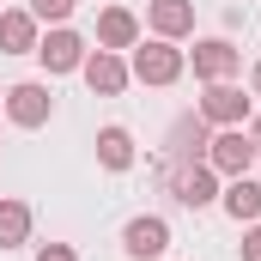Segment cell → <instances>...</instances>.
<instances>
[{
  "label": "cell",
  "instance_id": "1",
  "mask_svg": "<svg viewBox=\"0 0 261 261\" xmlns=\"http://www.w3.org/2000/svg\"><path fill=\"white\" fill-rule=\"evenodd\" d=\"M182 67H189V55H182L176 43L152 37V43H134V61H128V73L140 79V85H176V79H182Z\"/></svg>",
  "mask_w": 261,
  "mask_h": 261
},
{
  "label": "cell",
  "instance_id": "2",
  "mask_svg": "<svg viewBox=\"0 0 261 261\" xmlns=\"http://www.w3.org/2000/svg\"><path fill=\"white\" fill-rule=\"evenodd\" d=\"M206 164L219 170V176H249V164H255V140L243 128H219L206 140Z\"/></svg>",
  "mask_w": 261,
  "mask_h": 261
},
{
  "label": "cell",
  "instance_id": "3",
  "mask_svg": "<svg viewBox=\"0 0 261 261\" xmlns=\"http://www.w3.org/2000/svg\"><path fill=\"white\" fill-rule=\"evenodd\" d=\"M122 249H128V261H164V249H170V219H158V213L128 219Z\"/></svg>",
  "mask_w": 261,
  "mask_h": 261
},
{
  "label": "cell",
  "instance_id": "4",
  "mask_svg": "<svg viewBox=\"0 0 261 261\" xmlns=\"http://www.w3.org/2000/svg\"><path fill=\"white\" fill-rule=\"evenodd\" d=\"M6 116H12V128H43V122L55 116V97H49V85H37V79H24V85H6Z\"/></svg>",
  "mask_w": 261,
  "mask_h": 261
},
{
  "label": "cell",
  "instance_id": "5",
  "mask_svg": "<svg viewBox=\"0 0 261 261\" xmlns=\"http://www.w3.org/2000/svg\"><path fill=\"white\" fill-rule=\"evenodd\" d=\"M200 122H213V128H243V122H249V97H243L231 79H219V85H206V97H200Z\"/></svg>",
  "mask_w": 261,
  "mask_h": 261
},
{
  "label": "cell",
  "instance_id": "6",
  "mask_svg": "<svg viewBox=\"0 0 261 261\" xmlns=\"http://www.w3.org/2000/svg\"><path fill=\"white\" fill-rule=\"evenodd\" d=\"M37 61L49 67V73H79L85 67V37L67 31V24H55L49 37H37Z\"/></svg>",
  "mask_w": 261,
  "mask_h": 261
},
{
  "label": "cell",
  "instance_id": "7",
  "mask_svg": "<svg viewBox=\"0 0 261 261\" xmlns=\"http://www.w3.org/2000/svg\"><path fill=\"white\" fill-rule=\"evenodd\" d=\"M189 67H195V79H200V85H219V79H231V73L243 67V49H231L225 37H206V43H195Z\"/></svg>",
  "mask_w": 261,
  "mask_h": 261
},
{
  "label": "cell",
  "instance_id": "8",
  "mask_svg": "<svg viewBox=\"0 0 261 261\" xmlns=\"http://www.w3.org/2000/svg\"><path fill=\"white\" fill-rule=\"evenodd\" d=\"M79 73H85V85H91V91H97V97H116V91H128V61H122V55H116V49H97V55H85V67H79Z\"/></svg>",
  "mask_w": 261,
  "mask_h": 261
},
{
  "label": "cell",
  "instance_id": "9",
  "mask_svg": "<svg viewBox=\"0 0 261 261\" xmlns=\"http://www.w3.org/2000/svg\"><path fill=\"white\" fill-rule=\"evenodd\" d=\"M146 24H152L164 43H176V37L195 31V0H152V6H146Z\"/></svg>",
  "mask_w": 261,
  "mask_h": 261
},
{
  "label": "cell",
  "instance_id": "10",
  "mask_svg": "<svg viewBox=\"0 0 261 261\" xmlns=\"http://www.w3.org/2000/svg\"><path fill=\"white\" fill-rule=\"evenodd\" d=\"M134 43H140V18H134L128 6H103V12H97V49H116V55H122Z\"/></svg>",
  "mask_w": 261,
  "mask_h": 261
},
{
  "label": "cell",
  "instance_id": "11",
  "mask_svg": "<svg viewBox=\"0 0 261 261\" xmlns=\"http://www.w3.org/2000/svg\"><path fill=\"white\" fill-rule=\"evenodd\" d=\"M0 55H37V12H0Z\"/></svg>",
  "mask_w": 261,
  "mask_h": 261
},
{
  "label": "cell",
  "instance_id": "12",
  "mask_svg": "<svg viewBox=\"0 0 261 261\" xmlns=\"http://www.w3.org/2000/svg\"><path fill=\"white\" fill-rule=\"evenodd\" d=\"M170 195L182 200V206H206V200H219V170H213V164H189V170H176Z\"/></svg>",
  "mask_w": 261,
  "mask_h": 261
},
{
  "label": "cell",
  "instance_id": "13",
  "mask_svg": "<svg viewBox=\"0 0 261 261\" xmlns=\"http://www.w3.org/2000/svg\"><path fill=\"white\" fill-rule=\"evenodd\" d=\"M225 213H231L237 225H255V219H261V182H255V176H231V189H225Z\"/></svg>",
  "mask_w": 261,
  "mask_h": 261
},
{
  "label": "cell",
  "instance_id": "14",
  "mask_svg": "<svg viewBox=\"0 0 261 261\" xmlns=\"http://www.w3.org/2000/svg\"><path fill=\"white\" fill-rule=\"evenodd\" d=\"M97 164L103 170H128L134 164V134L128 128H103L97 134Z\"/></svg>",
  "mask_w": 261,
  "mask_h": 261
},
{
  "label": "cell",
  "instance_id": "15",
  "mask_svg": "<svg viewBox=\"0 0 261 261\" xmlns=\"http://www.w3.org/2000/svg\"><path fill=\"white\" fill-rule=\"evenodd\" d=\"M31 243V206L24 200H0V249Z\"/></svg>",
  "mask_w": 261,
  "mask_h": 261
},
{
  "label": "cell",
  "instance_id": "16",
  "mask_svg": "<svg viewBox=\"0 0 261 261\" xmlns=\"http://www.w3.org/2000/svg\"><path fill=\"white\" fill-rule=\"evenodd\" d=\"M31 12H37V24H43V18H49V24H67L73 0H31Z\"/></svg>",
  "mask_w": 261,
  "mask_h": 261
},
{
  "label": "cell",
  "instance_id": "17",
  "mask_svg": "<svg viewBox=\"0 0 261 261\" xmlns=\"http://www.w3.org/2000/svg\"><path fill=\"white\" fill-rule=\"evenodd\" d=\"M37 261H79V255H73V243H43Z\"/></svg>",
  "mask_w": 261,
  "mask_h": 261
},
{
  "label": "cell",
  "instance_id": "18",
  "mask_svg": "<svg viewBox=\"0 0 261 261\" xmlns=\"http://www.w3.org/2000/svg\"><path fill=\"white\" fill-rule=\"evenodd\" d=\"M243 261H261V225H249V237H243Z\"/></svg>",
  "mask_w": 261,
  "mask_h": 261
},
{
  "label": "cell",
  "instance_id": "19",
  "mask_svg": "<svg viewBox=\"0 0 261 261\" xmlns=\"http://www.w3.org/2000/svg\"><path fill=\"white\" fill-rule=\"evenodd\" d=\"M249 140H255V158H261V116L249 122Z\"/></svg>",
  "mask_w": 261,
  "mask_h": 261
},
{
  "label": "cell",
  "instance_id": "20",
  "mask_svg": "<svg viewBox=\"0 0 261 261\" xmlns=\"http://www.w3.org/2000/svg\"><path fill=\"white\" fill-rule=\"evenodd\" d=\"M249 85H255V97H261V61H255V73H249Z\"/></svg>",
  "mask_w": 261,
  "mask_h": 261
},
{
  "label": "cell",
  "instance_id": "21",
  "mask_svg": "<svg viewBox=\"0 0 261 261\" xmlns=\"http://www.w3.org/2000/svg\"><path fill=\"white\" fill-rule=\"evenodd\" d=\"M0 103H6V91H0Z\"/></svg>",
  "mask_w": 261,
  "mask_h": 261
}]
</instances>
